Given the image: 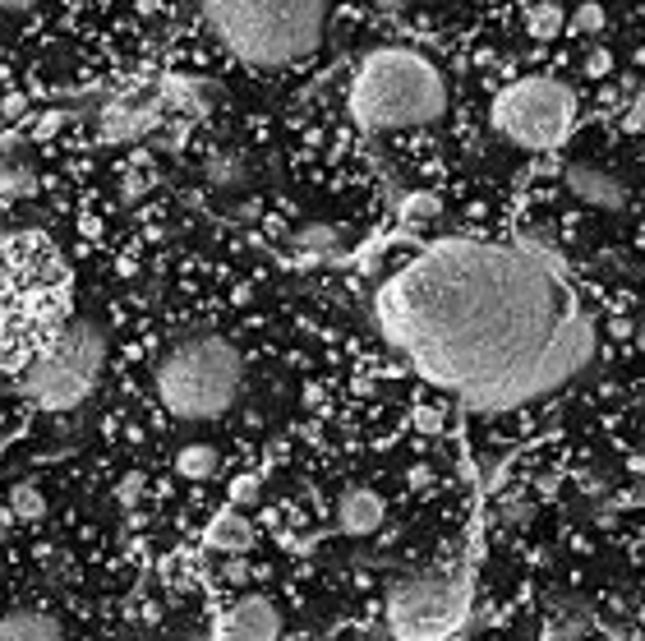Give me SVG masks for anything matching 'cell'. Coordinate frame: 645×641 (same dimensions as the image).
<instances>
[{"mask_svg": "<svg viewBox=\"0 0 645 641\" xmlns=\"http://www.w3.org/2000/svg\"><path fill=\"white\" fill-rule=\"evenodd\" d=\"M102 365H107L102 323L74 319L28 360L24 383H18V387H24V397L37 402L42 411H70V406H79L97 387Z\"/></svg>", "mask_w": 645, "mask_h": 641, "instance_id": "cell-5", "label": "cell"}, {"mask_svg": "<svg viewBox=\"0 0 645 641\" xmlns=\"http://www.w3.org/2000/svg\"><path fill=\"white\" fill-rule=\"evenodd\" d=\"M641 618H645V609H641Z\"/></svg>", "mask_w": 645, "mask_h": 641, "instance_id": "cell-30", "label": "cell"}, {"mask_svg": "<svg viewBox=\"0 0 645 641\" xmlns=\"http://www.w3.org/2000/svg\"><path fill=\"white\" fill-rule=\"evenodd\" d=\"M591 628H595V614L585 605H558L554 618H549V628H544V637L549 641H581Z\"/></svg>", "mask_w": 645, "mask_h": 641, "instance_id": "cell-15", "label": "cell"}, {"mask_svg": "<svg viewBox=\"0 0 645 641\" xmlns=\"http://www.w3.org/2000/svg\"><path fill=\"white\" fill-rule=\"evenodd\" d=\"M562 24H567V14L554 5V0H539V5L525 14V33L531 37H539V42H549V37H558L562 33Z\"/></svg>", "mask_w": 645, "mask_h": 641, "instance_id": "cell-18", "label": "cell"}, {"mask_svg": "<svg viewBox=\"0 0 645 641\" xmlns=\"http://www.w3.org/2000/svg\"><path fill=\"white\" fill-rule=\"evenodd\" d=\"M337 521L346 535H374L383 527V498L374 490H350L337 503Z\"/></svg>", "mask_w": 645, "mask_h": 641, "instance_id": "cell-11", "label": "cell"}, {"mask_svg": "<svg viewBox=\"0 0 645 641\" xmlns=\"http://www.w3.org/2000/svg\"><path fill=\"white\" fill-rule=\"evenodd\" d=\"M374 315L415 374L475 411H517L595 360V319L535 241H434L383 282Z\"/></svg>", "mask_w": 645, "mask_h": 641, "instance_id": "cell-1", "label": "cell"}, {"mask_svg": "<svg viewBox=\"0 0 645 641\" xmlns=\"http://www.w3.org/2000/svg\"><path fill=\"white\" fill-rule=\"evenodd\" d=\"M28 189H33V176L24 167H10L5 176H0V199H24Z\"/></svg>", "mask_w": 645, "mask_h": 641, "instance_id": "cell-20", "label": "cell"}, {"mask_svg": "<svg viewBox=\"0 0 645 641\" xmlns=\"http://www.w3.org/2000/svg\"><path fill=\"white\" fill-rule=\"evenodd\" d=\"M296 245H300V249H332V245H337V231L314 222V226H305V231H300Z\"/></svg>", "mask_w": 645, "mask_h": 641, "instance_id": "cell-21", "label": "cell"}, {"mask_svg": "<svg viewBox=\"0 0 645 641\" xmlns=\"http://www.w3.org/2000/svg\"><path fill=\"white\" fill-rule=\"evenodd\" d=\"M158 402L175 420H218L236 406L245 387L240 352L226 337H185L158 365Z\"/></svg>", "mask_w": 645, "mask_h": 641, "instance_id": "cell-4", "label": "cell"}, {"mask_svg": "<svg viewBox=\"0 0 645 641\" xmlns=\"http://www.w3.org/2000/svg\"><path fill=\"white\" fill-rule=\"evenodd\" d=\"M471 609V581L461 572L406 577L387 595V632L397 641H447Z\"/></svg>", "mask_w": 645, "mask_h": 641, "instance_id": "cell-6", "label": "cell"}, {"mask_svg": "<svg viewBox=\"0 0 645 641\" xmlns=\"http://www.w3.org/2000/svg\"><path fill=\"white\" fill-rule=\"evenodd\" d=\"M162 111H181V115H203L212 107V88L199 79H166L158 88Z\"/></svg>", "mask_w": 645, "mask_h": 641, "instance_id": "cell-14", "label": "cell"}, {"mask_svg": "<svg viewBox=\"0 0 645 641\" xmlns=\"http://www.w3.org/2000/svg\"><path fill=\"white\" fill-rule=\"evenodd\" d=\"M203 545H208V550H218V554H245V550L253 545V527H249V517H245L240 508H222L218 517L208 521Z\"/></svg>", "mask_w": 645, "mask_h": 641, "instance_id": "cell-12", "label": "cell"}, {"mask_svg": "<svg viewBox=\"0 0 645 641\" xmlns=\"http://www.w3.org/2000/svg\"><path fill=\"white\" fill-rule=\"evenodd\" d=\"M37 0H0V14H28Z\"/></svg>", "mask_w": 645, "mask_h": 641, "instance_id": "cell-27", "label": "cell"}, {"mask_svg": "<svg viewBox=\"0 0 645 641\" xmlns=\"http://www.w3.org/2000/svg\"><path fill=\"white\" fill-rule=\"evenodd\" d=\"M218 466H222L218 448H208V443H189V448H181V457H175V471L185 480H208Z\"/></svg>", "mask_w": 645, "mask_h": 641, "instance_id": "cell-17", "label": "cell"}, {"mask_svg": "<svg viewBox=\"0 0 645 641\" xmlns=\"http://www.w3.org/2000/svg\"><path fill=\"white\" fill-rule=\"evenodd\" d=\"M572 28H576V33H599V28H604V5L585 0V5L572 14Z\"/></svg>", "mask_w": 645, "mask_h": 641, "instance_id": "cell-22", "label": "cell"}, {"mask_svg": "<svg viewBox=\"0 0 645 641\" xmlns=\"http://www.w3.org/2000/svg\"><path fill=\"white\" fill-rule=\"evenodd\" d=\"M641 352H645V333H641Z\"/></svg>", "mask_w": 645, "mask_h": 641, "instance_id": "cell-29", "label": "cell"}, {"mask_svg": "<svg viewBox=\"0 0 645 641\" xmlns=\"http://www.w3.org/2000/svg\"><path fill=\"white\" fill-rule=\"evenodd\" d=\"M562 181H567V189H572L576 199H585L591 208L618 212L622 204H628V185H622L618 176H609V171H599V167L576 162V167H567V171H562Z\"/></svg>", "mask_w": 645, "mask_h": 641, "instance_id": "cell-10", "label": "cell"}, {"mask_svg": "<svg viewBox=\"0 0 645 641\" xmlns=\"http://www.w3.org/2000/svg\"><path fill=\"white\" fill-rule=\"evenodd\" d=\"M609 70H613L609 51H591V56H585V74H591V79H599V74H609Z\"/></svg>", "mask_w": 645, "mask_h": 641, "instance_id": "cell-24", "label": "cell"}, {"mask_svg": "<svg viewBox=\"0 0 645 641\" xmlns=\"http://www.w3.org/2000/svg\"><path fill=\"white\" fill-rule=\"evenodd\" d=\"M494 130L525 152H549L576 130V97L558 79H521L498 93Z\"/></svg>", "mask_w": 645, "mask_h": 641, "instance_id": "cell-7", "label": "cell"}, {"mask_svg": "<svg viewBox=\"0 0 645 641\" xmlns=\"http://www.w3.org/2000/svg\"><path fill=\"white\" fill-rule=\"evenodd\" d=\"M346 107L364 130H415L434 125L447 111L443 70L420 51L383 47L369 51L350 74Z\"/></svg>", "mask_w": 645, "mask_h": 641, "instance_id": "cell-3", "label": "cell"}, {"mask_svg": "<svg viewBox=\"0 0 645 641\" xmlns=\"http://www.w3.org/2000/svg\"><path fill=\"white\" fill-rule=\"evenodd\" d=\"M332 0H203L212 37L249 70H286L323 47Z\"/></svg>", "mask_w": 645, "mask_h": 641, "instance_id": "cell-2", "label": "cell"}, {"mask_svg": "<svg viewBox=\"0 0 645 641\" xmlns=\"http://www.w3.org/2000/svg\"><path fill=\"white\" fill-rule=\"evenodd\" d=\"M622 130H628V134H641L645 130V102H632L628 111H622V121H618Z\"/></svg>", "mask_w": 645, "mask_h": 641, "instance_id": "cell-25", "label": "cell"}, {"mask_svg": "<svg viewBox=\"0 0 645 641\" xmlns=\"http://www.w3.org/2000/svg\"><path fill=\"white\" fill-rule=\"evenodd\" d=\"M0 641H61V624L47 609L0 614Z\"/></svg>", "mask_w": 645, "mask_h": 641, "instance_id": "cell-13", "label": "cell"}, {"mask_svg": "<svg viewBox=\"0 0 645 641\" xmlns=\"http://www.w3.org/2000/svg\"><path fill=\"white\" fill-rule=\"evenodd\" d=\"M208 181H212V189H222V194H231V189H240L245 181H249V167L236 158V152H218V158H208Z\"/></svg>", "mask_w": 645, "mask_h": 641, "instance_id": "cell-16", "label": "cell"}, {"mask_svg": "<svg viewBox=\"0 0 645 641\" xmlns=\"http://www.w3.org/2000/svg\"><path fill=\"white\" fill-rule=\"evenodd\" d=\"M245 503H259V476H240L231 484V508H245Z\"/></svg>", "mask_w": 645, "mask_h": 641, "instance_id": "cell-23", "label": "cell"}, {"mask_svg": "<svg viewBox=\"0 0 645 641\" xmlns=\"http://www.w3.org/2000/svg\"><path fill=\"white\" fill-rule=\"evenodd\" d=\"M162 121V102H144V97H121L102 111V134L111 144H129L144 139V134Z\"/></svg>", "mask_w": 645, "mask_h": 641, "instance_id": "cell-9", "label": "cell"}, {"mask_svg": "<svg viewBox=\"0 0 645 641\" xmlns=\"http://www.w3.org/2000/svg\"><path fill=\"white\" fill-rule=\"evenodd\" d=\"M410 218H434V212H438V199H429V194H420V199H410Z\"/></svg>", "mask_w": 645, "mask_h": 641, "instance_id": "cell-26", "label": "cell"}, {"mask_svg": "<svg viewBox=\"0 0 645 641\" xmlns=\"http://www.w3.org/2000/svg\"><path fill=\"white\" fill-rule=\"evenodd\" d=\"M282 637V614L263 595L236 600L212 628V641H277Z\"/></svg>", "mask_w": 645, "mask_h": 641, "instance_id": "cell-8", "label": "cell"}, {"mask_svg": "<svg viewBox=\"0 0 645 641\" xmlns=\"http://www.w3.org/2000/svg\"><path fill=\"white\" fill-rule=\"evenodd\" d=\"M10 508H14L18 521H37L47 513V498H42V490H33V484H18V490L10 494Z\"/></svg>", "mask_w": 645, "mask_h": 641, "instance_id": "cell-19", "label": "cell"}, {"mask_svg": "<svg viewBox=\"0 0 645 641\" xmlns=\"http://www.w3.org/2000/svg\"><path fill=\"white\" fill-rule=\"evenodd\" d=\"M139 490H144V480H139V476H129V480L121 484V503H134V498H139Z\"/></svg>", "mask_w": 645, "mask_h": 641, "instance_id": "cell-28", "label": "cell"}]
</instances>
